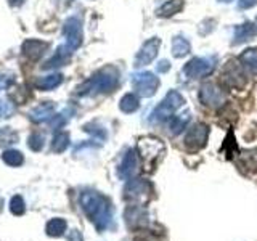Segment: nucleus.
<instances>
[{"label":"nucleus","mask_w":257,"mask_h":241,"mask_svg":"<svg viewBox=\"0 0 257 241\" xmlns=\"http://www.w3.org/2000/svg\"><path fill=\"white\" fill-rule=\"evenodd\" d=\"M239 61L243 63L249 71L257 72V48H247V50H244L239 55Z\"/></svg>","instance_id":"nucleus-22"},{"label":"nucleus","mask_w":257,"mask_h":241,"mask_svg":"<svg viewBox=\"0 0 257 241\" xmlns=\"http://www.w3.org/2000/svg\"><path fill=\"white\" fill-rule=\"evenodd\" d=\"M48 47L50 45H48L47 42L31 39V40H26V42L23 44V55L31 61H37L40 56L48 50Z\"/></svg>","instance_id":"nucleus-13"},{"label":"nucleus","mask_w":257,"mask_h":241,"mask_svg":"<svg viewBox=\"0 0 257 241\" xmlns=\"http://www.w3.org/2000/svg\"><path fill=\"white\" fill-rule=\"evenodd\" d=\"M257 5V0H238V7L241 10H247V8H252Z\"/></svg>","instance_id":"nucleus-34"},{"label":"nucleus","mask_w":257,"mask_h":241,"mask_svg":"<svg viewBox=\"0 0 257 241\" xmlns=\"http://www.w3.org/2000/svg\"><path fill=\"white\" fill-rule=\"evenodd\" d=\"M66 227H68V223L66 220H63V219H52L50 222L47 223V235L48 236H53V238H58L61 236L64 231H66Z\"/></svg>","instance_id":"nucleus-21"},{"label":"nucleus","mask_w":257,"mask_h":241,"mask_svg":"<svg viewBox=\"0 0 257 241\" xmlns=\"http://www.w3.org/2000/svg\"><path fill=\"white\" fill-rule=\"evenodd\" d=\"M214 58H193L183 68V74L188 79H201L209 76L214 71Z\"/></svg>","instance_id":"nucleus-5"},{"label":"nucleus","mask_w":257,"mask_h":241,"mask_svg":"<svg viewBox=\"0 0 257 241\" xmlns=\"http://www.w3.org/2000/svg\"><path fill=\"white\" fill-rule=\"evenodd\" d=\"M190 120V116L188 114H182V116H175L171 119V124H169V127H171V134L172 135H177L179 132L183 131V127L187 126V123Z\"/></svg>","instance_id":"nucleus-27"},{"label":"nucleus","mask_w":257,"mask_h":241,"mask_svg":"<svg viewBox=\"0 0 257 241\" xmlns=\"http://www.w3.org/2000/svg\"><path fill=\"white\" fill-rule=\"evenodd\" d=\"M63 34L66 37V45L71 50H76L82 44V24L77 18H69L66 20L63 26Z\"/></svg>","instance_id":"nucleus-7"},{"label":"nucleus","mask_w":257,"mask_h":241,"mask_svg":"<svg viewBox=\"0 0 257 241\" xmlns=\"http://www.w3.org/2000/svg\"><path fill=\"white\" fill-rule=\"evenodd\" d=\"M199 100L209 108H219L225 103V95L214 84H204L199 90Z\"/></svg>","instance_id":"nucleus-9"},{"label":"nucleus","mask_w":257,"mask_h":241,"mask_svg":"<svg viewBox=\"0 0 257 241\" xmlns=\"http://www.w3.org/2000/svg\"><path fill=\"white\" fill-rule=\"evenodd\" d=\"M68 241H84L82 233H80L79 230H71L69 235H68Z\"/></svg>","instance_id":"nucleus-35"},{"label":"nucleus","mask_w":257,"mask_h":241,"mask_svg":"<svg viewBox=\"0 0 257 241\" xmlns=\"http://www.w3.org/2000/svg\"><path fill=\"white\" fill-rule=\"evenodd\" d=\"M61 82H63L61 74H50V76L39 79L36 85H37V88H40V90H52V88L58 87Z\"/></svg>","instance_id":"nucleus-23"},{"label":"nucleus","mask_w":257,"mask_h":241,"mask_svg":"<svg viewBox=\"0 0 257 241\" xmlns=\"http://www.w3.org/2000/svg\"><path fill=\"white\" fill-rule=\"evenodd\" d=\"M183 8V0H169V2L163 4L158 10L156 15L161 16V18H169V16L177 15Z\"/></svg>","instance_id":"nucleus-19"},{"label":"nucleus","mask_w":257,"mask_h":241,"mask_svg":"<svg viewBox=\"0 0 257 241\" xmlns=\"http://www.w3.org/2000/svg\"><path fill=\"white\" fill-rule=\"evenodd\" d=\"M159 47H161V39L153 37V39L147 40V42H145V44L142 45L139 55H137V58H135V66H137V68H142V66H147V64H150L153 60L156 58Z\"/></svg>","instance_id":"nucleus-10"},{"label":"nucleus","mask_w":257,"mask_h":241,"mask_svg":"<svg viewBox=\"0 0 257 241\" xmlns=\"http://www.w3.org/2000/svg\"><path fill=\"white\" fill-rule=\"evenodd\" d=\"M140 151L143 159L150 164H155V161L158 159V156L164 151V145L161 140L156 139H143L140 142Z\"/></svg>","instance_id":"nucleus-12"},{"label":"nucleus","mask_w":257,"mask_h":241,"mask_svg":"<svg viewBox=\"0 0 257 241\" xmlns=\"http://www.w3.org/2000/svg\"><path fill=\"white\" fill-rule=\"evenodd\" d=\"M139 106H140L139 98H137L134 93H125L119 101V108L124 112H134L139 109Z\"/></svg>","instance_id":"nucleus-24"},{"label":"nucleus","mask_w":257,"mask_h":241,"mask_svg":"<svg viewBox=\"0 0 257 241\" xmlns=\"http://www.w3.org/2000/svg\"><path fill=\"white\" fill-rule=\"evenodd\" d=\"M132 87L137 90V93H140L145 98H150L156 93L158 87H159V79L153 74V72H137L132 76Z\"/></svg>","instance_id":"nucleus-4"},{"label":"nucleus","mask_w":257,"mask_h":241,"mask_svg":"<svg viewBox=\"0 0 257 241\" xmlns=\"http://www.w3.org/2000/svg\"><path fill=\"white\" fill-rule=\"evenodd\" d=\"M80 206H82L87 217L93 222L96 230H108L112 227V212L109 201L96 191H84L80 195Z\"/></svg>","instance_id":"nucleus-1"},{"label":"nucleus","mask_w":257,"mask_h":241,"mask_svg":"<svg viewBox=\"0 0 257 241\" xmlns=\"http://www.w3.org/2000/svg\"><path fill=\"white\" fill-rule=\"evenodd\" d=\"M119 84V71L114 66H106L87 79L84 84L77 87V95H93V93H108L112 92Z\"/></svg>","instance_id":"nucleus-2"},{"label":"nucleus","mask_w":257,"mask_h":241,"mask_svg":"<svg viewBox=\"0 0 257 241\" xmlns=\"http://www.w3.org/2000/svg\"><path fill=\"white\" fill-rule=\"evenodd\" d=\"M84 131H85V132H90V134H95V135H98V137H100V140H104V139H106V132H104L101 127H95V124H87V126L84 127Z\"/></svg>","instance_id":"nucleus-32"},{"label":"nucleus","mask_w":257,"mask_h":241,"mask_svg":"<svg viewBox=\"0 0 257 241\" xmlns=\"http://www.w3.org/2000/svg\"><path fill=\"white\" fill-rule=\"evenodd\" d=\"M255 24L251 23H244V24H239V26L235 28V34H233V45H239L246 42V40L252 39L255 34Z\"/></svg>","instance_id":"nucleus-16"},{"label":"nucleus","mask_w":257,"mask_h":241,"mask_svg":"<svg viewBox=\"0 0 257 241\" xmlns=\"http://www.w3.org/2000/svg\"><path fill=\"white\" fill-rule=\"evenodd\" d=\"M69 147V135L64 134V132H60L53 137L52 140V151L53 153H63Z\"/></svg>","instance_id":"nucleus-25"},{"label":"nucleus","mask_w":257,"mask_h":241,"mask_svg":"<svg viewBox=\"0 0 257 241\" xmlns=\"http://www.w3.org/2000/svg\"><path fill=\"white\" fill-rule=\"evenodd\" d=\"M15 142H18V135L12 129L8 127L0 129V147H7V145H12Z\"/></svg>","instance_id":"nucleus-28"},{"label":"nucleus","mask_w":257,"mask_h":241,"mask_svg":"<svg viewBox=\"0 0 257 241\" xmlns=\"http://www.w3.org/2000/svg\"><path fill=\"white\" fill-rule=\"evenodd\" d=\"M223 77L233 87H241V85H244V82H246L244 74L241 72L239 66H235L233 63H228V66L225 68Z\"/></svg>","instance_id":"nucleus-17"},{"label":"nucleus","mask_w":257,"mask_h":241,"mask_svg":"<svg viewBox=\"0 0 257 241\" xmlns=\"http://www.w3.org/2000/svg\"><path fill=\"white\" fill-rule=\"evenodd\" d=\"M190 42L182 36H175L172 39V55L175 58H182V56L190 53Z\"/></svg>","instance_id":"nucleus-20"},{"label":"nucleus","mask_w":257,"mask_h":241,"mask_svg":"<svg viewBox=\"0 0 257 241\" xmlns=\"http://www.w3.org/2000/svg\"><path fill=\"white\" fill-rule=\"evenodd\" d=\"M2 159H4V163L8 164V166H21L24 163V156L21 155L20 151H16V150H7L4 155H2Z\"/></svg>","instance_id":"nucleus-26"},{"label":"nucleus","mask_w":257,"mask_h":241,"mask_svg":"<svg viewBox=\"0 0 257 241\" xmlns=\"http://www.w3.org/2000/svg\"><path fill=\"white\" fill-rule=\"evenodd\" d=\"M156 68H158V71H159V72H166L169 68H171V64H169V61L163 60L161 63H158V64H156Z\"/></svg>","instance_id":"nucleus-36"},{"label":"nucleus","mask_w":257,"mask_h":241,"mask_svg":"<svg viewBox=\"0 0 257 241\" xmlns=\"http://www.w3.org/2000/svg\"><path fill=\"white\" fill-rule=\"evenodd\" d=\"M13 82H15V77L13 76L0 74V90H4V88H8Z\"/></svg>","instance_id":"nucleus-33"},{"label":"nucleus","mask_w":257,"mask_h":241,"mask_svg":"<svg viewBox=\"0 0 257 241\" xmlns=\"http://www.w3.org/2000/svg\"><path fill=\"white\" fill-rule=\"evenodd\" d=\"M13 103L7 101V100H0V119H7L13 114Z\"/></svg>","instance_id":"nucleus-31"},{"label":"nucleus","mask_w":257,"mask_h":241,"mask_svg":"<svg viewBox=\"0 0 257 241\" xmlns=\"http://www.w3.org/2000/svg\"><path fill=\"white\" fill-rule=\"evenodd\" d=\"M220 2H225V4H228V2H231V0H220Z\"/></svg>","instance_id":"nucleus-38"},{"label":"nucleus","mask_w":257,"mask_h":241,"mask_svg":"<svg viewBox=\"0 0 257 241\" xmlns=\"http://www.w3.org/2000/svg\"><path fill=\"white\" fill-rule=\"evenodd\" d=\"M23 2H24V0H8V4L13 5V7H20Z\"/></svg>","instance_id":"nucleus-37"},{"label":"nucleus","mask_w":257,"mask_h":241,"mask_svg":"<svg viewBox=\"0 0 257 241\" xmlns=\"http://www.w3.org/2000/svg\"><path fill=\"white\" fill-rule=\"evenodd\" d=\"M151 191H153V188L148 180L135 179L127 183V187L124 190V196L128 201H140V203H145V201L150 199Z\"/></svg>","instance_id":"nucleus-6"},{"label":"nucleus","mask_w":257,"mask_h":241,"mask_svg":"<svg viewBox=\"0 0 257 241\" xmlns=\"http://www.w3.org/2000/svg\"><path fill=\"white\" fill-rule=\"evenodd\" d=\"M28 145H29V148H31L32 151H40V150L44 148V137H42V135H39V134H32V135L29 137Z\"/></svg>","instance_id":"nucleus-30"},{"label":"nucleus","mask_w":257,"mask_h":241,"mask_svg":"<svg viewBox=\"0 0 257 241\" xmlns=\"http://www.w3.org/2000/svg\"><path fill=\"white\" fill-rule=\"evenodd\" d=\"M183 103H185V98L177 90L167 92V95L164 96V100L161 101L155 108V111L151 112L150 120H151V123H159V120H163V119L169 117L171 114H174V112L179 109Z\"/></svg>","instance_id":"nucleus-3"},{"label":"nucleus","mask_w":257,"mask_h":241,"mask_svg":"<svg viewBox=\"0 0 257 241\" xmlns=\"http://www.w3.org/2000/svg\"><path fill=\"white\" fill-rule=\"evenodd\" d=\"M53 111H55V108L52 103H44V104H40V106L32 109L29 112V117L32 120H36V123H44V120L53 117Z\"/></svg>","instance_id":"nucleus-18"},{"label":"nucleus","mask_w":257,"mask_h":241,"mask_svg":"<svg viewBox=\"0 0 257 241\" xmlns=\"http://www.w3.org/2000/svg\"><path fill=\"white\" fill-rule=\"evenodd\" d=\"M255 29H257V18H255Z\"/></svg>","instance_id":"nucleus-39"},{"label":"nucleus","mask_w":257,"mask_h":241,"mask_svg":"<svg viewBox=\"0 0 257 241\" xmlns=\"http://www.w3.org/2000/svg\"><path fill=\"white\" fill-rule=\"evenodd\" d=\"M137 172H139V156H137V153L134 150H128L122 159V163L117 167V175L122 180H128L135 177Z\"/></svg>","instance_id":"nucleus-11"},{"label":"nucleus","mask_w":257,"mask_h":241,"mask_svg":"<svg viewBox=\"0 0 257 241\" xmlns=\"http://www.w3.org/2000/svg\"><path fill=\"white\" fill-rule=\"evenodd\" d=\"M209 137V127L206 124H196L191 129H188L187 135H185V145L190 150H201L206 145Z\"/></svg>","instance_id":"nucleus-8"},{"label":"nucleus","mask_w":257,"mask_h":241,"mask_svg":"<svg viewBox=\"0 0 257 241\" xmlns=\"http://www.w3.org/2000/svg\"><path fill=\"white\" fill-rule=\"evenodd\" d=\"M125 220H127V225L132 228H137V227H143L145 223H147V212H145L143 207H139V206H131L125 211Z\"/></svg>","instance_id":"nucleus-14"},{"label":"nucleus","mask_w":257,"mask_h":241,"mask_svg":"<svg viewBox=\"0 0 257 241\" xmlns=\"http://www.w3.org/2000/svg\"><path fill=\"white\" fill-rule=\"evenodd\" d=\"M71 53L72 50L68 45L58 47V50L55 52V55L44 64V69H52V68H58V66H63V64H66L71 58Z\"/></svg>","instance_id":"nucleus-15"},{"label":"nucleus","mask_w":257,"mask_h":241,"mask_svg":"<svg viewBox=\"0 0 257 241\" xmlns=\"http://www.w3.org/2000/svg\"><path fill=\"white\" fill-rule=\"evenodd\" d=\"M10 211L15 214V215H23L24 211H26V204H24V201L21 196H13L10 199Z\"/></svg>","instance_id":"nucleus-29"}]
</instances>
